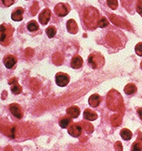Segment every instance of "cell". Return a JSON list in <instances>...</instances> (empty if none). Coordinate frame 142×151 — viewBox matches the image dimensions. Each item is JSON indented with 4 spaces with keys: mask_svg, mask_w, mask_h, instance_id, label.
Returning a JSON list of instances; mask_svg holds the SVG:
<instances>
[{
    "mask_svg": "<svg viewBox=\"0 0 142 151\" xmlns=\"http://www.w3.org/2000/svg\"><path fill=\"white\" fill-rule=\"evenodd\" d=\"M67 132L71 137L78 138L83 132V127L81 123H72L67 127Z\"/></svg>",
    "mask_w": 142,
    "mask_h": 151,
    "instance_id": "obj_6",
    "label": "cell"
},
{
    "mask_svg": "<svg viewBox=\"0 0 142 151\" xmlns=\"http://www.w3.org/2000/svg\"><path fill=\"white\" fill-rule=\"evenodd\" d=\"M141 70H142V61H141Z\"/></svg>",
    "mask_w": 142,
    "mask_h": 151,
    "instance_id": "obj_32",
    "label": "cell"
},
{
    "mask_svg": "<svg viewBox=\"0 0 142 151\" xmlns=\"http://www.w3.org/2000/svg\"><path fill=\"white\" fill-rule=\"evenodd\" d=\"M120 137L124 140V141H129L132 137V133L131 131L128 128H124L120 131Z\"/></svg>",
    "mask_w": 142,
    "mask_h": 151,
    "instance_id": "obj_21",
    "label": "cell"
},
{
    "mask_svg": "<svg viewBox=\"0 0 142 151\" xmlns=\"http://www.w3.org/2000/svg\"><path fill=\"white\" fill-rule=\"evenodd\" d=\"M67 115H69L72 119H76L78 118L80 114V109L78 106H72L68 107L66 110Z\"/></svg>",
    "mask_w": 142,
    "mask_h": 151,
    "instance_id": "obj_15",
    "label": "cell"
},
{
    "mask_svg": "<svg viewBox=\"0 0 142 151\" xmlns=\"http://www.w3.org/2000/svg\"><path fill=\"white\" fill-rule=\"evenodd\" d=\"M27 29H28V31L30 32L38 31V29H39V25H38L37 21H31L28 23V25H27Z\"/></svg>",
    "mask_w": 142,
    "mask_h": 151,
    "instance_id": "obj_22",
    "label": "cell"
},
{
    "mask_svg": "<svg viewBox=\"0 0 142 151\" xmlns=\"http://www.w3.org/2000/svg\"><path fill=\"white\" fill-rule=\"evenodd\" d=\"M82 127H83V131H85L88 133H92L94 132V127L89 123H81Z\"/></svg>",
    "mask_w": 142,
    "mask_h": 151,
    "instance_id": "obj_25",
    "label": "cell"
},
{
    "mask_svg": "<svg viewBox=\"0 0 142 151\" xmlns=\"http://www.w3.org/2000/svg\"><path fill=\"white\" fill-rule=\"evenodd\" d=\"M14 28L10 24L0 25V44L7 47L11 43L13 37Z\"/></svg>",
    "mask_w": 142,
    "mask_h": 151,
    "instance_id": "obj_4",
    "label": "cell"
},
{
    "mask_svg": "<svg viewBox=\"0 0 142 151\" xmlns=\"http://www.w3.org/2000/svg\"><path fill=\"white\" fill-rule=\"evenodd\" d=\"M137 113H138V115L140 117V119L142 120V108H139L137 109Z\"/></svg>",
    "mask_w": 142,
    "mask_h": 151,
    "instance_id": "obj_31",
    "label": "cell"
},
{
    "mask_svg": "<svg viewBox=\"0 0 142 151\" xmlns=\"http://www.w3.org/2000/svg\"><path fill=\"white\" fill-rule=\"evenodd\" d=\"M109 21L105 17H101L100 20L98 21V27L99 28H106L109 25Z\"/></svg>",
    "mask_w": 142,
    "mask_h": 151,
    "instance_id": "obj_24",
    "label": "cell"
},
{
    "mask_svg": "<svg viewBox=\"0 0 142 151\" xmlns=\"http://www.w3.org/2000/svg\"><path fill=\"white\" fill-rule=\"evenodd\" d=\"M124 91L126 95H133L137 91V88H136V86L134 83H128V84H127L124 87Z\"/></svg>",
    "mask_w": 142,
    "mask_h": 151,
    "instance_id": "obj_20",
    "label": "cell"
},
{
    "mask_svg": "<svg viewBox=\"0 0 142 151\" xmlns=\"http://www.w3.org/2000/svg\"><path fill=\"white\" fill-rule=\"evenodd\" d=\"M103 42V45L108 50L111 52H117L124 47L127 38L119 30H109L105 34Z\"/></svg>",
    "mask_w": 142,
    "mask_h": 151,
    "instance_id": "obj_2",
    "label": "cell"
},
{
    "mask_svg": "<svg viewBox=\"0 0 142 151\" xmlns=\"http://www.w3.org/2000/svg\"><path fill=\"white\" fill-rule=\"evenodd\" d=\"M9 83L11 84V92L13 94L18 95V94L21 93V91H22V87L18 83L17 80L16 78H12L11 81L9 82Z\"/></svg>",
    "mask_w": 142,
    "mask_h": 151,
    "instance_id": "obj_16",
    "label": "cell"
},
{
    "mask_svg": "<svg viewBox=\"0 0 142 151\" xmlns=\"http://www.w3.org/2000/svg\"><path fill=\"white\" fill-rule=\"evenodd\" d=\"M132 150H142V141L141 140L135 141L132 146Z\"/></svg>",
    "mask_w": 142,
    "mask_h": 151,
    "instance_id": "obj_27",
    "label": "cell"
},
{
    "mask_svg": "<svg viewBox=\"0 0 142 151\" xmlns=\"http://www.w3.org/2000/svg\"><path fill=\"white\" fill-rule=\"evenodd\" d=\"M55 13L59 17H64L68 14L71 11V7L68 4L59 3L55 7Z\"/></svg>",
    "mask_w": 142,
    "mask_h": 151,
    "instance_id": "obj_7",
    "label": "cell"
},
{
    "mask_svg": "<svg viewBox=\"0 0 142 151\" xmlns=\"http://www.w3.org/2000/svg\"><path fill=\"white\" fill-rule=\"evenodd\" d=\"M9 109H10L11 113L12 114V115L15 116L18 119H21L23 118V111L21 107L16 103H12L9 106Z\"/></svg>",
    "mask_w": 142,
    "mask_h": 151,
    "instance_id": "obj_10",
    "label": "cell"
},
{
    "mask_svg": "<svg viewBox=\"0 0 142 151\" xmlns=\"http://www.w3.org/2000/svg\"><path fill=\"white\" fill-rule=\"evenodd\" d=\"M136 11L137 12V13L142 17V0H136Z\"/></svg>",
    "mask_w": 142,
    "mask_h": 151,
    "instance_id": "obj_28",
    "label": "cell"
},
{
    "mask_svg": "<svg viewBox=\"0 0 142 151\" xmlns=\"http://www.w3.org/2000/svg\"><path fill=\"white\" fill-rule=\"evenodd\" d=\"M72 119L70 117L69 115H64L62 116V118H60V119L59 121V124L60 127H62V128H67L69 125L72 123Z\"/></svg>",
    "mask_w": 142,
    "mask_h": 151,
    "instance_id": "obj_17",
    "label": "cell"
},
{
    "mask_svg": "<svg viewBox=\"0 0 142 151\" xmlns=\"http://www.w3.org/2000/svg\"><path fill=\"white\" fill-rule=\"evenodd\" d=\"M107 105L111 111H120L124 109V101L120 93L112 89L108 92Z\"/></svg>",
    "mask_w": 142,
    "mask_h": 151,
    "instance_id": "obj_3",
    "label": "cell"
},
{
    "mask_svg": "<svg viewBox=\"0 0 142 151\" xmlns=\"http://www.w3.org/2000/svg\"><path fill=\"white\" fill-rule=\"evenodd\" d=\"M23 14H24V9L22 7H18L12 12L11 19L15 21H21L23 20Z\"/></svg>",
    "mask_w": 142,
    "mask_h": 151,
    "instance_id": "obj_18",
    "label": "cell"
},
{
    "mask_svg": "<svg viewBox=\"0 0 142 151\" xmlns=\"http://www.w3.org/2000/svg\"><path fill=\"white\" fill-rule=\"evenodd\" d=\"M83 64L84 60L82 59V57L79 56V55H76V56H73L72 59L71 60L70 66L74 70H78V69H80L81 67L83 66Z\"/></svg>",
    "mask_w": 142,
    "mask_h": 151,
    "instance_id": "obj_11",
    "label": "cell"
},
{
    "mask_svg": "<svg viewBox=\"0 0 142 151\" xmlns=\"http://www.w3.org/2000/svg\"><path fill=\"white\" fill-rule=\"evenodd\" d=\"M101 17L100 12L93 6L83 7L80 12V22L84 30H95Z\"/></svg>",
    "mask_w": 142,
    "mask_h": 151,
    "instance_id": "obj_1",
    "label": "cell"
},
{
    "mask_svg": "<svg viewBox=\"0 0 142 151\" xmlns=\"http://www.w3.org/2000/svg\"><path fill=\"white\" fill-rule=\"evenodd\" d=\"M84 119L89 121H94L97 119V113L93 111L92 109H86L84 111Z\"/></svg>",
    "mask_w": 142,
    "mask_h": 151,
    "instance_id": "obj_19",
    "label": "cell"
},
{
    "mask_svg": "<svg viewBox=\"0 0 142 151\" xmlns=\"http://www.w3.org/2000/svg\"><path fill=\"white\" fill-rule=\"evenodd\" d=\"M45 33H46V35L48 36V38L52 39V38H54L55 36L57 30H56V28L55 26L50 25V26H49L48 28L45 29Z\"/></svg>",
    "mask_w": 142,
    "mask_h": 151,
    "instance_id": "obj_23",
    "label": "cell"
},
{
    "mask_svg": "<svg viewBox=\"0 0 142 151\" xmlns=\"http://www.w3.org/2000/svg\"><path fill=\"white\" fill-rule=\"evenodd\" d=\"M67 30L72 35H76L78 33V25L74 19H70L67 21Z\"/></svg>",
    "mask_w": 142,
    "mask_h": 151,
    "instance_id": "obj_12",
    "label": "cell"
},
{
    "mask_svg": "<svg viewBox=\"0 0 142 151\" xmlns=\"http://www.w3.org/2000/svg\"><path fill=\"white\" fill-rule=\"evenodd\" d=\"M16 0H0V3L4 7H11V5H13L16 3Z\"/></svg>",
    "mask_w": 142,
    "mask_h": 151,
    "instance_id": "obj_29",
    "label": "cell"
},
{
    "mask_svg": "<svg viewBox=\"0 0 142 151\" xmlns=\"http://www.w3.org/2000/svg\"><path fill=\"white\" fill-rule=\"evenodd\" d=\"M107 4L108 7L111 8L112 10L117 9L119 6L118 0H107Z\"/></svg>",
    "mask_w": 142,
    "mask_h": 151,
    "instance_id": "obj_26",
    "label": "cell"
},
{
    "mask_svg": "<svg viewBox=\"0 0 142 151\" xmlns=\"http://www.w3.org/2000/svg\"><path fill=\"white\" fill-rule=\"evenodd\" d=\"M17 62L16 57L13 55H7L4 58V64L7 69H11Z\"/></svg>",
    "mask_w": 142,
    "mask_h": 151,
    "instance_id": "obj_13",
    "label": "cell"
},
{
    "mask_svg": "<svg viewBox=\"0 0 142 151\" xmlns=\"http://www.w3.org/2000/svg\"><path fill=\"white\" fill-rule=\"evenodd\" d=\"M50 17H51V11L49 8H45L44 10H42L38 16L39 21L42 25H45L46 24H48Z\"/></svg>",
    "mask_w": 142,
    "mask_h": 151,
    "instance_id": "obj_9",
    "label": "cell"
},
{
    "mask_svg": "<svg viewBox=\"0 0 142 151\" xmlns=\"http://www.w3.org/2000/svg\"><path fill=\"white\" fill-rule=\"evenodd\" d=\"M70 77L69 75L65 73L59 72L55 75V83L59 87H66L69 83Z\"/></svg>",
    "mask_w": 142,
    "mask_h": 151,
    "instance_id": "obj_8",
    "label": "cell"
},
{
    "mask_svg": "<svg viewBox=\"0 0 142 151\" xmlns=\"http://www.w3.org/2000/svg\"><path fill=\"white\" fill-rule=\"evenodd\" d=\"M135 52L139 56H142V42H138L135 47Z\"/></svg>",
    "mask_w": 142,
    "mask_h": 151,
    "instance_id": "obj_30",
    "label": "cell"
},
{
    "mask_svg": "<svg viewBox=\"0 0 142 151\" xmlns=\"http://www.w3.org/2000/svg\"><path fill=\"white\" fill-rule=\"evenodd\" d=\"M101 101H102V97L100 95H98L97 93L91 95L89 98V104L93 108L97 107L101 104Z\"/></svg>",
    "mask_w": 142,
    "mask_h": 151,
    "instance_id": "obj_14",
    "label": "cell"
},
{
    "mask_svg": "<svg viewBox=\"0 0 142 151\" xmlns=\"http://www.w3.org/2000/svg\"><path fill=\"white\" fill-rule=\"evenodd\" d=\"M104 56L99 52H94L88 56V64L93 70H101L105 65Z\"/></svg>",
    "mask_w": 142,
    "mask_h": 151,
    "instance_id": "obj_5",
    "label": "cell"
}]
</instances>
